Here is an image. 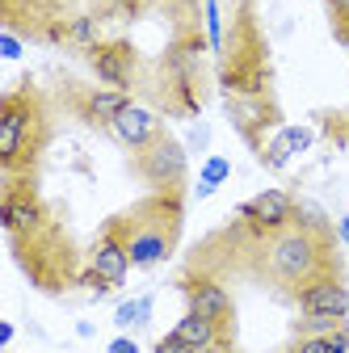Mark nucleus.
<instances>
[{"label":"nucleus","instance_id":"f257e3e1","mask_svg":"<svg viewBox=\"0 0 349 353\" xmlns=\"http://www.w3.org/2000/svg\"><path fill=\"white\" fill-rule=\"evenodd\" d=\"M266 270L286 286H303L308 278H316L324 270V248H320L316 232H308V228L274 232V240L266 248Z\"/></svg>","mask_w":349,"mask_h":353},{"label":"nucleus","instance_id":"f03ea898","mask_svg":"<svg viewBox=\"0 0 349 353\" xmlns=\"http://www.w3.org/2000/svg\"><path fill=\"white\" fill-rule=\"evenodd\" d=\"M177 223H181V206L177 202H164V214H143L135 228H130L122 240H126V252H130V265H160L168 252H172V240H177Z\"/></svg>","mask_w":349,"mask_h":353},{"label":"nucleus","instance_id":"7ed1b4c3","mask_svg":"<svg viewBox=\"0 0 349 353\" xmlns=\"http://www.w3.org/2000/svg\"><path fill=\"white\" fill-rule=\"evenodd\" d=\"M295 299H299V312L308 320H337V324L349 320V290L337 274L308 278L303 286H295Z\"/></svg>","mask_w":349,"mask_h":353},{"label":"nucleus","instance_id":"20e7f679","mask_svg":"<svg viewBox=\"0 0 349 353\" xmlns=\"http://www.w3.org/2000/svg\"><path fill=\"white\" fill-rule=\"evenodd\" d=\"M126 274H130V252H126V240H122V232L118 228H110L101 240H97V248H93V256H89V274H84V282H89L93 290H118L122 282H126Z\"/></svg>","mask_w":349,"mask_h":353},{"label":"nucleus","instance_id":"39448f33","mask_svg":"<svg viewBox=\"0 0 349 353\" xmlns=\"http://www.w3.org/2000/svg\"><path fill=\"white\" fill-rule=\"evenodd\" d=\"M34 105L26 97H5V110H0V164H5V172L17 168L26 143L34 139Z\"/></svg>","mask_w":349,"mask_h":353},{"label":"nucleus","instance_id":"423d86ee","mask_svg":"<svg viewBox=\"0 0 349 353\" xmlns=\"http://www.w3.org/2000/svg\"><path fill=\"white\" fill-rule=\"evenodd\" d=\"M139 172L156 190H177L181 176H186V148L172 139V135H160L152 148L139 152Z\"/></svg>","mask_w":349,"mask_h":353},{"label":"nucleus","instance_id":"0eeeda50","mask_svg":"<svg viewBox=\"0 0 349 353\" xmlns=\"http://www.w3.org/2000/svg\"><path fill=\"white\" fill-rule=\"evenodd\" d=\"M110 130H114V139L122 143V148H130V152H143V148H152L164 130H160V118L148 110V105H139V101H126L122 105V114L110 122Z\"/></svg>","mask_w":349,"mask_h":353},{"label":"nucleus","instance_id":"6e6552de","mask_svg":"<svg viewBox=\"0 0 349 353\" xmlns=\"http://www.w3.org/2000/svg\"><path fill=\"white\" fill-rule=\"evenodd\" d=\"M240 214L252 223L257 236H270V232H282L290 219H295V202H290L286 190H261L252 202L240 206Z\"/></svg>","mask_w":349,"mask_h":353},{"label":"nucleus","instance_id":"1a4fd4ad","mask_svg":"<svg viewBox=\"0 0 349 353\" xmlns=\"http://www.w3.org/2000/svg\"><path fill=\"white\" fill-rule=\"evenodd\" d=\"M186 299H190V312H198V316H206V320H215V324L228 328V320H232V294L219 282L198 278V282L186 286Z\"/></svg>","mask_w":349,"mask_h":353},{"label":"nucleus","instance_id":"9d476101","mask_svg":"<svg viewBox=\"0 0 349 353\" xmlns=\"http://www.w3.org/2000/svg\"><path fill=\"white\" fill-rule=\"evenodd\" d=\"M0 219H5V228H9L13 236H30V232L42 228V206H38L34 194H26V190H9L5 202H0Z\"/></svg>","mask_w":349,"mask_h":353},{"label":"nucleus","instance_id":"9b49d317","mask_svg":"<svg viewBox=\"0 0 349 353\" xmlns=\"http://www.w3.org/2000/svg\"><path fill=\"white\" fill-rule=\"evenodd\" d=\"M172 336H181L194 353H219L223 349V324H215L198 312H186L177 320V328H172Z\"/></svg>","mask_w":349,"mask_h":353},{"label":"nucleus","instance_id":"f8f14e48","mask_svg":"<svg viewBox=\"0 0 349 353\" xmlns=\"http://www.w3.org/2000/svg\"><path fill=\"white\" fill-rule=\"evenodd\" d=\"M93 68H97V76L110 88H126L130 84V51L122 47V42H114V47H97L93 51Z\"/></svg>","mask_w":349,"mask_h":353},{"label":"nucleus","instance_id":"ddd939ff","mask_svg":"<svg viewBox=\"0 0 349 353\" xmlns=\"http://www.w3.org/2000/svg\"><path fill=\"white\" fill-rule=\"evenodd\" d=\"M122 105H126V93H122V88H93V93L80 101V114L89 118L93 126H110V122L122 114Z\"/></svg>","mask_w":349,"mask_h":353},{"label":"nucleus","instance_id":"4468645a","mask_svg":"<svg viewBox=\"0 0 349 353\" xmlns=\"http://www.w3.org/2000/svg\"><path fill=\"white\" fill-rule=\"evenodd\" d=\"M232 176V164H228V156H210L206 164H202V181H198V194L202 198H210L215 190H219L223 181Z\"/></svg>","mask_w":349,"mask_h":353},{"label":"nucleus","instance_id":"2eb2a0df","mask_svg":"<svg viewBox=\"0 0 349 353\" xmlns=\"http://www.w3.org/2000/svg\"><path fill=\"white\" fill-rule=\"evenodd\" d=\"M232 118L240 130H257L261 118H266V105H261L257 97H232Z\"/></svg>","mask_w":349,"mask_h":353},{"label":"nucleus","instance_id":"dca6fc26","mask_svg":"<svg viewBox=\"0 0 349 353\" xmlns=\"http://www.w3.org/2000/svg\"><path fill=\"white\" fill-rule=\"evenodd\" d=\"M114 320H118V328H139V324H148V320H152V299L122 303L118 312H114Z\"/></svg>","mask_w":349,"mask_h":353},{"label":"nucleus","instance_id":"f3484780","mask_svg":"<svg viewBox=\"0 0 349 353\" xmlns=\"http://www.w3.org/2000/svg\"><path fill=\"white\" fill-rule=\"evenodd\" d=\"M68 42H76V47H101L97 42V26H93V17H76V21H68Z\"/></svg>","mask_w":349,"mask_h":353},{"label":"nucleus","instance_id":"a211bd4d","mask_svg":"<svg viewBox=\"0 0 349 353\" xmlns=\"http://www.w3.org/2000/svg\"><path fill=\"white\" fill-rule=\"evenodd\" d=\"M206 38H210V51H223V26H219V0H206Z\"/></svg>","mask_w":349,"mask_h":353},{"label":"nucleus","instance_id":"6ab92c4d","mask_svg":"<svg viewBox=\"0 0 349 353\" xmlns=\"http://www.w3.org/2000/svg\"><path fill=\"white\" fill-rule=\"evenodd\" d=\"M290 353H332V336L328 332H308L290 345Z\"/></svg>","mask_w":349,"mask_h":353},{"label":"nucleus","instance_id":"aec40b11","mask_svg":"<svg viewBox=\"0 0 349 353\" xmlns=\"http://www.w3.org/2000/svg\"><path fill=\"white\" fill-rule=\"evenodd\" d=\"M282 135H286V143H290L295 156L312 148V130H308V126H282Z\"/></svg>","mask_w":349,"mask_h":353},{"label":"nucleus","instance_id":"412c9836","mask_svg":"<svg viewBox=\"0 0 349 353\" xmlns=\"http://www.w3.org/2000/svg\"><path fill=\"white\" fill-rule=\"evenodd\" d=\"M156 353H194V349H190L181 336H172V332H168V336H160V341H156Z\"/></svg>","mask_w":349,"mask_h":353},{"label":"nucleus","instance_id":"4be33fe9","mask_svg":"<svg viewBox=\"0 0 349 353\" xmlns=\"http://www.w3.org/2000/svg\"><path fill=\"white\" fill-rule=\"evenodd\" d=\"M0 55H5V59H21V42L5 30V34H0Z\"/></svg>","mask_w":349,"mask_h":353},{"label":"nucleus","instance_id":"5701e85b","mask_svg":"<svg viewBox=\"0 0 349 353\" xmlns=\"http://www.w3.org/2000/svg\"><path fill=\"white\" fill-rule=\"evenodd\" d=\"M106 353H139V345H135V341H130V336H114Z\"/></svg>","mask_w":349,"mask_h":353},{"label":"nucleus","instance_id":"b1692460","mask_svg":"<svg viewBox=\"0 0 349 353\" xmlns=\"http://www.w3.org/2000/svg\"><path fill=\"white\" fill-rule=\"evenodd\" d=\"M328 5H332V13H337L341 21H349V0H328Z\"/></svg>","mask_w":349,"mask_h":353},{"label":"nucleus","instance_id":"393cba45","mask_svg":"<svg viewBox=\"0 0 349 353\" xmlns=\"http://www.w3.org/2000/svg\"><path fill=\"white\" fill-rule=\"evenodd\" d=\"M337 236H341V244L349 248V214H345V219H341V223H337Z\"/></svg>","mask_w":349,"mask_h":353}]
</instances>
